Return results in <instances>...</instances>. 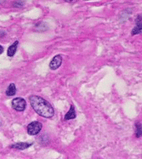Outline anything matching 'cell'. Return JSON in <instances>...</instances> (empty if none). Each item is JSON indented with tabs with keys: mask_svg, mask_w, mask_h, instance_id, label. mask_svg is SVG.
I'll return each mask as SVG.
<instances>
[{
	"mask_svg": "<svg viewBox=\"0 0 142 159\" xmlns=\"http://www.w3.org/2000/svg\"><path fill=\"white\" fill-rule=\"evenodd\" d=\"M30 104L37 113L45 118H51L55 115V110L51 104L44 98L38 95H32L29 97Z\"/></svg>",
	"mask_w": 142,
	"mask_h": 159,
	"instance_id": "obj_1",
	"label": "cell"
},
{
	"mask_svg": "<svg viewBox=\"0 0 142 159\" xmlns=\"http://www.w3.org/2000/svg\"><path fill=\"white\" fill-rule=\"evenodd\" d=\"M42 127V124L40 122H39V121L32 122L27 126V133L29 134L30 135H36V134H38L41 131Z\"/></svg>",
	"mask_w": 142,
	"mask_h": 159,
	"instance_id": "obj_2",
	"label": "cell"
},
{
	"mask_svg": "<svg viewBox=\"0 0 142 159\" xmlns=\"http://www.w3.org/2000/svg\"><path fill=\"white\" fill-rule=\"evenodd\" d=\"M26 102L23 98H15L12 101V107L18 111H23L26 109Z\"/></svg>",
	"mask_w": 142,
	"mask_h": 159,
	"instance_id": "obj_3",
	"label": "cell"
},
{
	"mask_svg": "<svg viewBox=\"0 0 142 159\" xmlns=\"http://www.w3.org/2000/svg\"><path fill=\"white\" fill-rule=\"evenodd\" d=\"M62 58L61 55H56L55 56L53 60L50 61V64H49V68L51 70H56L58 69L61 66H62Z\"/></svg>",
	"mask_w": 142,
	"mask_h": 159,
	"instance_id": "obj_4",
	"label": "cell"
},
{
	"mask_svg": "<svg viewBox=\"0 0 142 159\" xmlns=\"http://www.w3.org/2000/svg\"><path fill=\"white\" fill-rule=\"evenodd\" d=\"M32 145H33V143L32 142H19L14 144V145H12L10 147L16 150H25L26 149V148L30 147L31 146H32Z\"/></svg>",
	"mask_w": 142,
	"mask_h": 159,
	"instance_id": "obj_5",
	"label": "cell"
},
{
	"mask_svg": "<svg viewBox=\"0 0 142 159\" xmlns=\"http://www.w3.org/2000/svg\"><path fill=\"white\" fill-rule=\"evenodd\" d=\"M141 16H139L136 20V26L133 29L132 35H136L141 33Z\"/></svg>",
	"mask_w": 142,
	"mask_h": 159,
	"instance_id": "obj_6",
	"label": "cell"
},
{
	"mask_svg": "<svg viewBox=\"0 0 142 159\" xmlns=\"http://www.w3.org/2000/svg\"><path fill=\"white\" fill-rule=\"evenodd\" d=\"M18 44H19V42L18 41H16V42L14 43L12 45H10L9 47V49H8V51H7V54L8 55L10 56V57H12L15 55L16 54V50H17V47H18Z\"/></svg>",
	"mask_w": 142,
	"mask_h": 159,
	"instance_id": "obj_7",
	"label": "cell"
},
{
	"mask_svg": "<svg viewBox=\"0 0 142 159\" xmlns=\"http://www.w3.org/2000/svg\"><path fill=\"white\" fill-rule=\"evenodd\" d=\"M75 117H76V111H75L74 107L71 105L69 111L65 115V120H71V119H74Z\"/></svg>",
	"mask_w": 142,
	"mask_h": 159,
	"instance_id": "obj_8",
	"label": "cell"
},
{
	"mask_svg": "<svg viewBox=\"0 0 142 159\" xmlns=\"http://www.w3.org/2000/svg\"><path fill=\"white\" fill-rule=\"evenodd\" d=\"M16 93V85L14 84H11L9 85V87L6 90V95L8 96H12V95H15Z\"/></svg>",
	"mask_w": 142,
	"mask_h": 159,
	"instance_id": "obj_9",
	"label": "cell"
},
{
	"mask_svg": "<svg viewBox=\"0 0 142 159\" xmlns=\"http://www.w3.org/2000/svg\"><path fill=\"white\" fill-rule=\"evenodd\" d=\"M136 136H141V124H140V123L136 124Z\"/></svg>",
	"mask_w": 142,
	"mask_h": 159,
	"instance_id": "obj_10",
	"label": "cell"
},
{
	"mask_svg": "<svg viewBox=\"0 0 142 159\" xmlns=\"http://www.w3.org/2000/svg\"><path fill=\"white\" fill-rule=\"evenodd\" d=\"M66 2H67V3H74L76 2V0H64Z\"/></svg>",
	"mask_w": 142,
	"mask_h": 159,
	"instance_id": "obj_11",
	"label": "cell"
},
{
	"mask_svg": "<svg viewBox=\"0 0 142 159\" xmlns=\"http://www.w3.org/2000/svg\"><path fill=\"white\" fill-rule=\"evenodd\" d=\"M3 52V48L2 47V46L0 45V55H1Z\"/></svg>",
	"mask_w": 142,
	"mask_h": 159,
	"instance_id": "obj_12",
	"label": "cell"
},
{
	"mask_svg": "<svg viewBox=\"0 0 142 159\" xmlns=\"http://www.w3.org/2000/svg\"><path fill=\"white\" fill-rule=\"evenodd\" d=\"M86 1H89V0H86Z\"/></svg>",
	"mask_w": 142,
	"mask_h": 159,
	"instance_id": "obj_13",
	"label": "cell"
}]
</instances>
